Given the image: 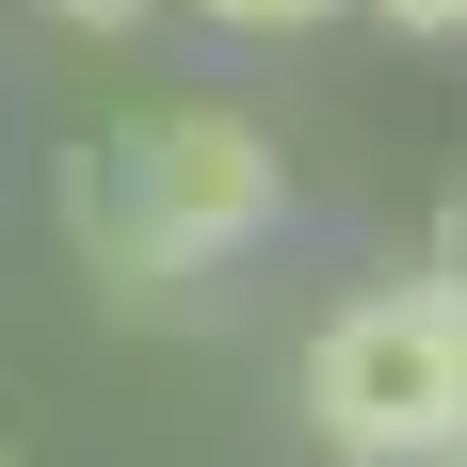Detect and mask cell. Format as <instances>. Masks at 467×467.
I'll use <instances>...</instances> for the list:
<instances>
[{"instance_id":"3","label":"cell","mask_w":467,"mask_h":467,"mask_svg":"<svg viewBox=\"0 0 467 467\" xmlns=\"http://www.w3.org/2000/svg\"><path fill=\"white\" fill-rule=\"evenodd\" d=\"M226 33H306V16H338V0H210Z\"/></svg>"},{"instance_id":"4","label":"cell","mask_w":467,"mask_h":467,"mask_svg":"<svg viewBox=\"0 0 467 467\" xmlns=\"http://www.w3.org/2000/svg\"><path fill=\"white\" fill-rule=\"evenodd\" d=\"M48 16H81V33H130V16H161V0H48Z\"/></svg>"},{"instance_id":"2","label":"cell","mask_w":467,"mask_h":467,"mask_svg":"<svg viewBox=\"0 0 467 467\" xmlns=\"http://www.w3.org/2000/svg\"><path fill=\"white\" fill-rule=\"evenodd\" d=\"M306 435L338 467H467V275L355 290L306 338Z\"/></svg>"},{"instance_id":"6","label":"cell","mask_w":467,"mask_h":467,"mask_svg":"<svg viewBox=\"0 0 467 467\" xmlns=\"http://www.w3.org/2000/svg\"><path fill=\"white\" fill-rule=\"evenodd\" d=\"M435 275H467V210H451V226H435Z\"/></svg>"},{"instance_id":"1","label":"cell","mask_w":467,"mask_h":467,"mask_svg":"<svg viewBox=\"0 0 467 467\" xmlns=\"http://www.w3.org/2000/svg\"><path fill=\"white\" fill-rule=\"evenodd\" d=\"M290 210V161L258 113H226V97H161V113H113V130L65 161V226H81V258L113 290H178L210 275V258H242V242Z\"/></svg>"},{"instance_id":"5","label":"cell","mask_w":467,"mask_h":467,"mask_svg":"<svg viewBox=\"0 0 467 467\" xmlns=\"http://www.w3.org/2000/svg\"><path fill=\"white\" fill-rule=\"evenodd\" d=\"M387 16H403V33H467V0H387Z\"/></svg>"}]
</instances>
